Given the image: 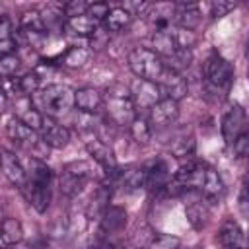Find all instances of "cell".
Masks as SVG:
<instances>
[{
	"mask_svg": "<svg viewBox=\"0 0 249 249\" xmlns=\"http://www.w3.org/2000/svg\"><path fill=\"white\" fill-rule=\"evenodd\" d=\"M89 58V51L86 47H70L64 54H60V64L64 66H70V68H80L88 62Z\"/></svg>",
	"mask_w": 249,
	"mask_h": 249,
	"instance_id": "cell-28",
	"label": "cell"
},
{
	"mask_svg": "<svg viewBox=\"0 0 249 249\" xmlns=\"http://www.w3.org/2000/svg\"><path fill=\"white\" fill-rule=\"evenodd\" d=\"M235 2H228V0H216L210 4V16L216 19V18H224L228 16L231 10H235Z\"/></svg>",
	"mask_w": 249,
	"mask_h": 249,
	"instance_id": "cell-36",
	"label": "cell"
},
{
	"mask_svg": "<svg viewBox=\"0 0 249 249\" xmlns=\"http://www.w3.org/2000/svg\"><path fill=\"white\" fill-rule=\"evenodd\" d=\"M239 249H241V247H239Z\"/></svg>",
	"mask_w": 249,
	"mask_h": 249,
	"instance_id": "cell-43",
	"label": "cell"
},
{
	"mask_svg": "<svg viewBox=\"0 0 249 249\" xmlns=\"http://www.w3.org/2000/svg\"><path fill=\"white\" fill-rule=\"evenodd\" d=\"M152 47H154V53H158L163 60L169 58V56H173V54L181 49L177 29H173L171 25L154 29V35H152Z\"/></svg>",
	"mask_w": 249,
	"mask_h": 249,
	"instance_id": "cell-8",
	"label": "cell"
},
{
	"mask_svg": "<svg viewBox=\"0 0 249 249\" xmlns=\"http://www.w3.org/2000/svg\"><path fill=\"white\" fill-rule=\"evenodd\" d=\"M247 58H249V39H247Z\"/></svg>",
	"mask_w": 249,
	"mask_h": 249,
	"instance_id": "cell-42",
	"label": "cell"
},
{
	"mask_svg": "<svg viewBox=\"0 0 249 249\" xmlns=\"http://www.w3.org/2000/svg\"><path fill=\"white\" fill-rule=\"evenodd\" d=\"M245 124H247V119H245V111L241 105H231L224 117H222V124H220V130H222V138L226 140L228 146H231L245 130Z\"/></svg>",
	"mask_w": 249,
	"mask_h": 249,
	"instance_id": "cell-5",
	"label": "cell"
},
{
	"mask_svg": "<svg viewBox=\"0 0 249 249\" xmlns=\"http://www.w3.org/2000/svg\"><path fill=\"white\" fill-rule=\"evenodd\" d=\"M8 39H16V31L12 29L10 18L2 16V21H0V41H8Z\"/></svg>",
	"mask_w": 249,
	"mask_h": 249,
	"instance_id": "cell-39",
	"label": "cell"
},
{
	"mask_svg": "<svg viewBox=\"0 0 249 249\" xmlns=\"http://www.w3.org/2000/svg\"><path fill=\"white\" fill-rule=\"evenodd\" d=\"M91 249H113V245H109L105 239H99L97 243H93V245H91Z\"/></svg>",
	"mask_w": 249,
	"mask_h": 249,
	"instance_id": "cell-40",
	"label": "cell"
},
{
	"mask_svg": "<svg viewBox=\"0 0 249 249\" xmlns=\"http://www.w3.org/2000/svg\"><path fill=\"white\" fill-rule=\"evenodd\" d=\"M41 89V74L37 70H31L27 74H23L21 78H18V91L27 97V95H33Z\"/></svg>",
	"mask_w": 249,
	"mask_h": 249,
	"instance_id": "cell-30",
	"label": "cell"
},
{
	"mask_svg": "<svg viewBox=\"0 0 249 249\" xmlns=\"http://www.w3.org/2000/svg\"><path fill=\"white\" fill-rule=\"evenodd\" d=\"M198 193L202 195V198L206 202H218L222 198V195H224V181H222V177L218 175V171L214 167L208 165L206 175H204V183H202Z\"/></svg>",
	"mask_w": 249,
	"mask_h": 249,
	"instance_id": "cell-21",
	"label": "cell"
},
{
	"mask_svg": "<svg viewBox=\"0 0 249 249\" xmlns=\"http://www.w3.org/2000/svg\"><path fill=\"white\" fill-rule=\"evenodd\" d=\"M128 130H130L132 140H134L136 144L144 146V144H148V142L152 140V130H154V128L150 126V123H148L146 119L136 117V119L132 121V124L128 126Z\"/></svg>",
	"mask_w": 249,
	"mask_h": 249,
	"instance_id": "cell-29",
	"label": "cell"
},
{
	"mask_svg": "<svg viewBox=\"0 0 249 249\" xmlns=\"http://www.w3.org/2000/svg\"><path fill=\"white\" fill-rule=\"evenodd\" d=\"M39 138L43 140V144H45L47 148L62 150V148H66L68 142H70V130H68L64 124L56 123L54 119L45 117V124H43V128L39 130Z\"/></svg>",
	"mask_w": 249,
	"mask_h": 249,
	"instance_id": "cell-7",
	"label": "cell"
},
{
	"mask_svg": "<svg viewBox=\"0 0 249 249\" xmlns=\"http://www.w3.org/2000/svg\"><path fill=\"white\" fill-rule=\"evenodd\" d=\"M179 119V101L161 97L148 111V123L152 128H167Z\"/></svg>",
	"mask_w": 249,
	"mask_h": 249,
	"instance_id": "cell-6",
	"label": "cell"
},
{
	"mask_svg": "<svg viewBox=\"0 0 249 249\" xmlns=\"http://www.w3.org/2000/svg\"><path fill=\"white\" fill-rule=\"evenodd\" d=\"M6 136H8L12 142L21 144V146H37V144L41 142V138L37 140L35 130L27 128V126H25L19 119H16V117L6 123Z\"/></svg>",
	"mask_w": 249,
	"mask_h": 249,
	"instance_id": "cell-17",
	"label": "cell"
},
{
	"mask_svg": "<svg viewBox=\"0 0 249 249\" xmlns=\"http://www.w3.org/2000/svg\"><path fill=\"white\" fill-rule=\"evenodd\" d=\"M37 241V239H35ZM35 241H29L27 245H25V249H43V243H39V245H35Z\"/></svg>",
	"mask_w": 249,
	"mask_h": 249,
	"instance_id": "cell-41",
	"label": "cell"
},
{
	"mask_svg": "<svg viewBox=\"0 0 249 249\" xmlns=\"http://www.w3.org/2000/svg\"><path fill=\"white\" fill-rule=\"evenodd\" d=\"M62 171L68 173V175H72V177H76V179H80V181H86V183H88L89 179H93V167H91V163L86 161V160L70 161V163L64 165Z\"/></svg>",
	"mask_w": 249,
	"mask_h": 249,
	"instance_id": "cell-32",
	"label": "cell"
},
{
	"mask_svg": "<svg viewBox=\"0 0 249 249\" xmlns=\"http://www.w3.org/2000/svg\"><path fill=\"white\" fill-rule=\"evenodd\" d=\"M88 8H89V2H84V0H72V2L62 4V12H64V18L66 19L86 16L88 14Z\"/></svg>",
	"mask_w": 249,
	"mask_h": 249,
	"instance_id": "cell-35",
	"label": "cell"
},
{
	"mask_svg": "<svg viewBox=\"0 0 249 249\" xmlns=\"http://www.w3.org/2000/svg\"><path fill=\"white\" fill-rule=\"evenodd\" d=\"M216 241L224 247V249H239L241 243H243V230L241 226L235 222V220H224L220 230H218V235H216Z\"/></svg>",
	"mask_w": 249,
	"mask_h": 249,
	"instance_id": "cell-15",
	"label": "cell"
},
{
	"mask_svg": "<svg viewBox=\"0 0 249 249\" xmlns=\"http://www.w3.org/2000/svg\"><path fill=\"white\" fill-rule=\"evenodd\" d=\"M175 23L181 27V29H189V31H195L196 25L200 23V10L196 4L193 2H181L175 6V16H173Z\"/></svg>",
	"mask_w": 249,
	"mask_h": 249,
	"instance_id": "cell-19",
	"label": "cell"
},
{
	"mask_svg": "<svg viewBox=\"0 0 249 249\" xmlns=\"http://www.w3.org/2000/svg\"><path fill=\"white\" fill-rule=\"evenodd\" d=\"M233 152L237 158H247L249 156V132H243L233 144H231Z\"/></svg>",
	"mask_w": 249,
	"mask_h": 249,
	"instance_id": "cell-38",
	"label": "cell"
},
{
	"mask_svg": "<svg viewBox=\"0 0 249 249\" xmlns=\"http://www.w3.org/2000/svg\"><path fill=\"white\" fill-rule=\"evenodd\" d=\"M74 105L78 107V111L91 115L103 107V93L95 88H80L78 91H74Z\"/></svg>",
	"mask_w": 249,
	"mask_h": 249,
	"instance_id": "cell-14",
	"label": "cell"
},
{
	"mask_svg": "<svg viewBox=\"0 0 249 249\" xmlns=\"http://www.w3.org/2000/svg\"><path fill=\"white\" fill-rule=\"evenodd\" d=\"M202 74H204L206 91L216 95V97H224L228 93V89H230L231 80H233V66L222 54L210 53L206 56V60H204Z\"/></svg>",
	"mask_w": 249,
	"mask_h": 249,
	"instance_id": "cell-3",
	"label": "cell"
},
{
	"mask_svg": "<svg viewBox=\"0 0 249 249\" xmlns=\"http://www.w3.org/2000/svg\"><path fill=\"white\" fill-rule=\"evenodd\" d=\"M181 239L171 233H154L148 249H179Z\"/></svg>",
	"mask_w": 249,
	"mask_h": 249,
	"instance_id": "cell-33",
	"label": "cell"
},
{
	"mask_svg": "<svg viewBox=\"0 0 249 249\" xmlns=\"http://www.w3.org/2000/svg\"><path fill=\"white\" fill-rule=\"evenodd\" d=\"M86 150H88V154L91 156V160L105 171V175L117 169V158H115V152H113V148H111L107 142L97 140V138L88 140V142H86Z\"/></svg>",
	"mask_w": 249,
	"mask_h": 249,
	"instance_id": "cell-11",
	"label": "cell"
},
{
	"mask_svg": "<svg viewBox=\"0 0 249 249\" xmlns=\"http://www.w3.org/2000/svg\"><path fill=\"white\" fill-rule=\"evenodd\" d=\"M109 200H111V187H107V185L97 187L93 191V195L89 196V200H88V208H86L88 216L89 218H101L103 212L111 206Z\"/></svg>",
	"mask_w": 249,
	"mask_h": 249,
	"instance_id": "cell-22",
	"label": "cell"
},
{
	"mask_svg": "<svg viewBox=\"0 0 249 249\" xmlns=\"http://www.w3.org/2000/svg\"><path fill=\"white\" fill-rule=\"evenodd\" d=\"M51 179H53V169H51L43 160L31 158V160H29L27 181L37 183V185H51Z\"/></svg>",
	"mask_w": 249,
	"mask_h": 249,
	"instance_id": "cell-25",
	"label": "cell"
},
{
	"mask_svg": "<svg viewBox=\"0 0 249 249\" xmlns=\"http://www.w3.org/2000/svg\"><path fill=\"white\" fill-rule=\"evenodd\" d=\"M148 177H146V187L150 191H167L169 187V167L163 160H156L146 167Z\"/></svg>",
	"mask_w": 249,
	"mask_h": 249,
	"instance_id": "cell-18",
	"label": "cell"
},
{
	"mask_svg": "<svg viewBox=\"0 0 249 249\" xmlns=\"http://www.w3.org/2000/svg\"><path fill=\"white\" fill-rule=\"evenodd\" d=\"M19 31L23 33H43L45 35V23H43V16L39 12H25L19 19Z\"/></svg>",
	"mask_w": 249,
	"mask_h": 249,
	"instance_id": "cell-31",
	"label": "cell"
},
{
	"mask_svg": "<svg viewBox=\"0 0 249 249\" xmlns=\"http://www.w3.org/2000/svg\"><path fill=\"white\" fill-rule=\"evenodd\" d=\"M130 93H132V99H134V105L136 109H148L152 105H156L160 99H161V91L158 88L156 82H148V80H140L136 78L130 86Z\"/></svg>",
	"mask_w": 249,
	"mask_h": 249,
	"instance_id": "cell-9",
	"label": "cell"
},
{
	"mask_svg": "<svg viewBox=\"0 0 249 249\" xmlns=\"http://www.w3.org/2000/svg\"><path fill=\"white\" fill-rule=\"evenodd\" d=\"M19 64H21V60H19L18 54L0 56V74H2V78H4V80H6V78H12V76L18 72Z\"/></svg>",
	"mask_w": 249,
	"mask_h": 249,
	"instance_id": "cell-34",
	"label": "cell"
},
{
	"mask_svg": "<svg viewBox=\"0 0 249 249\" xmlns=\"http://www.w3.org/2000/svg\"><path fill=\"white\" fill-rule=\"evenodd\" d=\"M109 12H111V8H109L107 2H93V4H89L86 16L93 18L95 21H105V18L109 16Z\"/></svg>",
	"mask_w": 249,
	"mask_h": 249,
	"instance_id": "cell-37",
	"label": "cell"
},
{
	"mask_svg": "<svg viewBox=\"0 0 249 249\" xmlns=\"http://www.w3.org/2000/svg\"><path fill=\"white\" fill-rule=\"evenodd\" d=\"M126 210L123 206H109L103 216L99 218V231L103 235H111V233H119L124 230L126 226Z\"/></svg>",
	"mask_w": 249,
	"mask_h": 249,
	"instance_id": "cell-13",
	"label": "cell"
},
{
	"mask_svg": "<svg viewBox=\"0 0 249 249\" xmlns=\"http://www.w3.org/2000/svg\"><path fill=\"white\" fill-rule=\"evenodd\" d=\"M128 68L140 80L158 82L165 70V64H163V58L158 53H154V49L134 47L128 53Z\"/></svg>",
	"mask_w": 249,
	"mask_h": 249,
	"instance_id": "cell-4",
	"label": "cell"
},
{
	"mask_svg": "<svg viewBox=\"0 0 249 249\" xmlns=\"http://www.w3.org/2000/svg\"><path fill=\"white\" fill-rule=\"evenodd\" d=\"M64 29L70 31L72 35H78V37H93L99 31V21H95L89 16L70 18V19H66Z\"/></svg>",
	"mask_w": 249,
	"mask_h": 249,
	"instance_id": "cell-23",
	"label": "cell"
},
{
	"mask_svg": "<svg viewBox=\"0 0 249 249\" xmlns=\"http://www.w3.org/2000/svg\"><path fill=\"white\" fill-rule=\"evenodd\" d=\"M23 239V228L18 218H6L2 222V233H0V245L2 249H8L10 245H16Z\"/></svg>",
	"mask_w": 249,
	"mask_h": 249,
	"instance_id": "cell-24",
	"label": "cell"
},
{
	"mask_svg": "<svg viewBox=\"0 0 249 249\" xmlns=\"http://www.w3.org/2000/svg\"><path fill=\"white\" fill-rule=\"evenodd\" d=\"M130 21H132V16H130L123 6H117V8H111V12H109V16L105 18L103 25H105L107 31H121V29H124Z\"/></svg>",
	"mask_w": 249,
	"mask_h": 249,
	"instance_id": "cell-26",
	"label": "cell"
},
{
	"mask_svg": "<svg viewBox=\"0 0 249 249\" xmlns=\"http://www.w3.org/2000/svg\"><path fill=\"white\" fill-rule=\"evenodd\" d=\"M169 150H171V154H173L175 158H179V160H187V158H191V156L195 154V150H196L195 136H193V134H189V136H187V134L177 136V138L171 142Z\"/></svg>",
	"mask_w": 249,
	"mask_h": 249,
	"instance_id": "cell-27",
	"label": "cell"
},
{
	"mask_svg": "<svg viewBox=\"0 0 249 249\" xmlns=\"http://www.w3.org/2000/svg\"><path fill=\"white\" fill-rule=\"evenodd\" d=\"M31 103L45 117L58 119L66 115L74 105V91L64 84H49L31 95Z\"/></svg>",
	"mask_w": 249,
	"mask_h": 249,
	"instance_id": "cell-1",
	"label": "cell"
},
{
	"mask_svg": "<svg viewBox=\"0 0 249 249\" xmlns=\"http://www.w3.org/2000/svg\"><path fill=\"white\" fill-rule=\"evenodd\" d=\"M156 84H158L160 91L163 93V97H169V99H175V101L183 99L189 91V86H187V80L183 78V74H179L175 70H169V68L163 70V74L160 76V80Z\"/></svg>",
	"mask_w": 249,
	"mask_h": 249,
	"instance_id": "cell-10",
	"label": "cell"
},
{
	"mask_svg": "<svg viewBox=\"0 0 249 249\" xmlns=\"http://www.w3.org/2000/svg\"><path fill=\"white\" fill-rule=\"evenodd\" d=\"M103 109L113 124L130 126L136 119V105L130 88H124L123 84H113L111 88H107L103 93Z\"/></svg>",
	"mask_w": 249,
	"mask_h": 249,
	"instance_id": "cell-2",
	"label": "cell"
},
{
	"mask_svg": "<svg viewBox=\"0 0 249 249\" xmlns=\"http://www.w3.org/2000/svg\"><path fill=\"white\" fill-rule=\"evenodd\" d=\"M23 196L27 198V202L39 212H47L49 204H51V185H37V183H31V181H25L23 187H19Z\"/></svg>",
	"mask_w": 249,
	"mask_h": 249,
	"instance_id": "cell-12",
	"label": "cell"
},
{
	"mask_svg": "<svg viewBox=\"0 0 249 249\" xmlns=\"http://www.w3.org/2000/svg\"><path fill=\"white\" fill-rule=\"evenodd\" d=\"M2 171L6 175V179L18 187H23V183L27 181V171L23 167V163L18 160L16 154L4 150L2 152Z\"/></svg>",
	"mask_w": 249,
	"mask_h": 249,
	"instance_id": "cell-16",
	"label": "cell"
},
{
	"mask_svg": "<svg viewBox=\"0 0 249 249\" xmlns=\"http://www.w3.org/2000/svg\"><path fill=\"white\" fill-rule=\"evenodd\" d=\"M185 216H187L189 224H191L196 231H200V230H204V228L208 226V222H210V208H208V204H206L204 198L191 200V202L185 206Z\"/></svg>",
	"mask_w": 249,
	"mask_h": 249,
	"instance_id": "cell-20",
	"label": "cell"
}]
</instances>
